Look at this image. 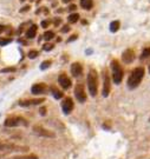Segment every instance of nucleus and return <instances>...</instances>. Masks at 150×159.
Masks as SVG:
<instances>
[{
    "instance_id": "nucleus-1",
    "label": "nucleus",
    "mask_w": 150,
    "mask_h": 159,
    "mask_svg": "<svg viewBox=\"0 0 150 159\" xmlns=\"http://www.w3.org/2000/svg\"><path fill=\"white\" fill-rule=\"evenodd\" d=\"M143 76H144V68H143V67H136V68L131 72L129 79H128V87H129L130 90L136 89L137 86L139 85L141 80L143 79Z\"/></svg>"
},
{
    "instance_id": "nucleus-2",
    "label": "nucleus",
    "mask_w": 150,
    "mask_h": 159,
    "mask_svg": "<svg viewBox=\"0 0 150 159\" xmlns=\"http://www.w3.org/2000/svg\"><path fill=\"white\" fill-rule=\"evenodd\" d=\"M88 87L92 97H95L98 91V76L95 70H90L88 74Z\"/></svg>"
},
{
    "instance_id": "nucleus-3",
    "label": "nucleus",
    "mask_w": 150,
    "mask_h": 159,
    "mask_svg": "<svg viewBox=\"0 0 150 159\" xmlns=\"http://www.w3.org/2000/svg\"><path fill=\"white\" fill-rule=\"evenodd\" d=\"M111 67H112V80L115 84H120L123 79V70L121 65L118 64L117 60H113L111 63Z\"/></svg>"
},
{
    "instance_id": "nucleus-4",
    "label": "nucleus",
    "mask_w": 150,
    "mask_h": 159,
    "mask_svg": "<svg viewBox=\"0 0 150 159\" xmlns=\"http://www.w3.org/2000/svg\"><path fill=\"white\" fill-rule=\"evenodd\" d=\"M0 151H2V152H12V151L24 152V151H28V147L14 145L12 143H7V142H0Z\"/></svg>"
},
{
    "instance_id": "nucleus-5",
    "label": "nucleus",
    "mask_w": 150,
    "mask_h": 159,
    "mask_svg": "<svg viewBox=\"0 0 150 159\" xmlns=\"http://www.w3.org/2000/svg\"><path fill=\"white\" fill-rule=\"evenodd\" d=\"M27 126V120H25L21 117H11L5 120V126L6 127H15V126Z\"/></svg>"
},
{
    "instance_id": "nucleus-6",
    "label": "nucleus",
    "mask_w": 150,
    "mask_h": 159,
    "mask_svg": "<svg viewBox=\"0 0 150 159\" xmlns=\"http://www.w3.org/2000/svg\"><path fill=\"white\" fill-rule=\"evenodd\" d=\"M75 95L79 103H85L86 101V93L84 91V86L82 84H77L75 87Z\"/></svg>"
},
{
    "instance_id": "nucleus-7",
    "label": "nucleus",
    "mask_w": 150,
    "mask_h": 159,
    "mask_svg": "<svg viewBox=\"0 0 150 159\" xmlns=\"http://www.w3.org/2000/svg\"><path fill=\"white\" fill-rule=\"evenodd\" d=\"M33 131H34V133H37L38 136H40V137H46V138H55L56 137L55 132L49 131V130H46V129H44L41 126H34Z\"/></svg>"
},
{
    "instance_id": "nucleus-8",
    "label": "nucleus",
    "mask_w": 150,
    "mask_h": 159,
    "mask_svg": "<svg viewBox=\"0 0 150 159\" xmlns=\"http://www.w3.org/2000/svg\"><path fill=\"white\" fill-rule=\"evenodd\" d=\"M134 59H135V53L132 50H130V48H128V50H125L122 54V60L125 63V64H130V63H132L134 61Z\"/></svg>"
},
{
    "instance_id": "nucleus-9",
    "label": "nucleus",
    "mask_w": 150,
    "mask_h": 159,
    "mask_svg": "<svg viewBox=\"0 0 150 159\" xmlns=\"http://www.w3.org/2000/svg\"><path fill=\"white\" fill-rule=\"evenodd\" d=\"M58 83L60 84V86L64 90H68V89H70V86H71V80H70V78H69L65 73H63V74H60L58 77Z\"/></svg>"
},
{
    "instance_id": "nucleus-10",
    "label": "nucleus",
    "mask_w": 150,
    "mask_h": 159,
    "mask_svg": "<svg viewBox=\"0 0 150 159\" xmlns=\"http://www.w3.org/2000/svg\"><path fill=\"white\" fill-rule=\"evenodd\" d=\"M62 108H63V112L65 114H69L72 111V108H73V101H72V99L71 98H65L64 101L62 103Z\"/></svg>"
},
{
    "instance_id": "nucleus-11",
    "label": "nucleus",
    "mask_w": 150,
    "mask_h": 159,
    "mask_svg": "<svg viewBox=\"0 0 150 159\" xmlns=\"http://www.w3.org/2000/svg\"><path fill=\"white\" fill-rule=\"evenodd\" d=\"M45 90H46V85L45 84H34L32 87H31V91L33 94H43V93L45 92Z\"/></svg>"
},
{
    "instance_id": "nucleus-12",
    "label": "nucleus",
    "mask_w": 150,
    "mask_h": 159,
    "mask_svg": "<svg viewBox=\"0 0 150 159\" xmlns=\"http://www.w3.org/2000/svg\"><path fill=\"white\" fill-rule=\"evenodd\" d=\"M83 72V67L79 63H73L71 65V73L73 77H79Z\"/></svg>"
},
{
    "instance_id": "nucleus-13",
    "label": "nucleus",
    "mask_w": 150,
    "mask_h": 159,
    "mask_svg": "<svg viewBox=\"0 0 150 159\" xmlns=\"http://www.w3.org/2000/svg\"><path fill=\"white\" fill-rule=\"evenodd\" d=\"M110 85H111V80L108 74L104 76V86H103V95L108 97L110 93Z\"/></svg>"
},
{
    "instance_id": "nucleus-14",
    "label": "nucleus",
    "mask_w": 150,
    "mask_h": 159,
    "mask_svg": "<svg viewBox=\"0 0 150 159\" xmlns=\"http://www.w3.org/2000/svg\"><path fill=\"white\" fill-rule=\"evenodd\" d=\"M37 31H38V26H37V25H32V26L26 31V37L30 38V39L34 38L36 34H37Z\"/></svg>"
},
{
    "instance_id": "nucleus-15",
    "label": "nucleus",
    "mask_w": 150,
    "mask_h": 159,
    "mask_svg": "<svg viewBox=\"0 0 150 159\" xmlns=\"http://www.w3.org/2000/svg\"><path fill=\"white\" fill-rule=\"evenodd\" d=\"M92 5H94L92 0H81V6L85 10H90L92 7Z\"/></svg>"
},
{
    "instance_id": "nucleus-16",
    "label": "nucleus",
    "mask_w": 150,
    "mask_h": 159,
    "mask_svg": "<svg viewBox=\"0 0 150 159\" xmlns=\"http://www.w3.org/2000/svg\"><path fill=\"white\" fill-rule=\"evenodd\" d=\"M120 26H121V25H120V21H118V20H115V21H112V23L110 24V31L115 33V32H117V31L120 30Z\"/></svg>"
},
{
    "instance_id": "nucleus-17",
    "label": "nucleus",
    "mask_w": 150,
    "mask_h": 159,
    "mask_svg": "<svg viewBox=\"0 0 150 159\" xmlns=\"http://www.w3.org/2000/svg\"><path fill=\"white\" fill-rule=\"evenodd\" d=\"M69 23H71V24H75V23H77L78 20H79V14L78 13H72L69 15L68 18Z\"/></svg>"
},
{
    "instance_id": "nucleus-18",
    "label": "nucleus",
    "mask_w": 150,
    "mask_h": 159,
    "mask_svg": "<svg viewBox=\"0 0 150 159\" xmlns=\"http://www.w3.org/2000/svg\"><path fill=\"white\" fill-rule=\"evenodd\" d=\"M43 38L46 40V41H50V40H52L55 38V32H52V31H46V32L44 33Z\"/></svg>"
},
{
    "instance_id": "nucleus-19",
    "label": "nucleus",
    "mask_w": 150,
    "mask_h": 159,
    "mask_svg": "<svg viewBox=\"0 0 150 159\" xmlns=\"http://www.w3.org/2000/svg\"><path fill=\"white\" fill-rule=\"evenodd\" d=\"M51 91H52V95L55 97V99H62V98H63V93L60 92V91H58L57 89L52 87Z\"/></svg>"
},
{
    "instance_id": "nucleus-20",
    "label": "nucleus",
    "mask_w": 150,
    "mask_h": 159,
    "mask_svg": "<svg viewBox=\"0 0 150 159\" xmlns=\"http://www.w3.org/2000/svg\"><path fill=\"white\" fill-rule=\"evenodd\" d=\"M147 58H150V47L144 48L143 52H142V54H141V59H142V60H144V59H147Z\"/></svg>"
},
{
    "instance_id": "nucleus-21",
    "label": "nucleus",
    "mask_w": 150,
    "mask_h": 159,
    "mask_svg": "<svg viewBox=\"0 0 150 159\" xmlns=\"http://www.w3.org/2000/svg\"><path fill=\"white\" fill-rule=\"evenodd\" d=\"M8 159H38L36 154H30V156H18V157H13V158Z\"/></svg>"
},
{
    "instance_id": "nucleus-22",
    "label": "nucleus",
    "mask_w": 150,
    "mask_h": 159,
    "mask_svg": "<svg viewBox=\"0 0 150 159\" xmlns=\"http://www.w3.org/2000/svg\"><path fill=\"white\" fill-rule=\"evenodd\" d=\"M15 71H17V68L14 66H11V67H5V68H2L0 72H1V73H13Z\"/></svg>"
},
{
    "instance_id": "nucleus-23",
    "label": "nucleus",
    "mask_w": 150,
    "mask_h": 159,
    "mask_svg": "<svg viewBox=\"0 0 150 159\" xmlns=\"http://www.w3.org/2000/svg\"><path fill=\"white\" fill-rule=\"evenodd\" d=\"M10 42H12L11 38H0V46H6Z\"/></svg>"
},
{
    "instance_id": "nucleus-24",
    "label": "nucleus",
    "mask_w": 150,
    "mask_h": 159,
    "mask_svg": "<svg viewBox=\"0 0 150 159\" xmlns=\"http://www.w3.org/2000/svg\"><path fill=\"white\" fill-rule=\"evenodd\" d=\"M38 51H36V50H32V51H30L27 54V57L30 58V59H34V58H37L38 57Z\"/></svg>"
},
{
    "instance_id": "nucleus-25",
    "label": "nucleus",
    "mask_w": 150,
    "mask_h": 159,
    "mask_svg": "<svg viewBox=\"0 0 150 159\" xmlns=\"http://www.w3.org/2000/svg\"><path fill=\"white\" fill-rule=\"evenodd\" d=\"M51 65V61L50 60H45V61H43L40 65V70H46V68H49Z\"/></svg>"
},
{
    "instance_id": "nucleus-26",
    "label": "nucleus",
    "mask_w": 150,
    "mask_h": 159,
    "mask_svg": "<svg viewBox=\"0 0 150 159\" xmlns=\"http://www.w3.org/2000/svg\"><path fill=\"white\" fill-rule=\"evenodd\" d=\"M30 101H31V105H39V104L45 101V99L40 98V99H33V100H30Z\"/></svg>"
},
{
    "instance_id": "nucleus-27",
    "label": "nucleus",
    "mask_w": 150,
    "mask_h": 159,
    "mask_svg": "<svg viewBox=\"0 0 150 159\" xmlns=\"http://www.w3.org/2000/svg\"><path fill=\"white\" fill-rule=\"evenodd\" d=\"M53 47H55L53 44H45V45L43 46V50H44V51H51V50H53Z\"/></svg>"
},
{
    "instance_id": "nucleus-28",
    "label": "nucleus",
    "mask_w": 150,
    "mask_h": 159,
    "mask_svg": "<svg viewBox=\"0 0 150 159\" xmlns=\"http://www.w3.org/2000/svg\"><path fill=\"white\" fill-rule=\"evenodd\" d=\"M19 105L20 106H30L31 105V101H30V100H20V101H19Z\"/></svg>"
},
{
    "instance_id": "nucleus-29",
    "label": "nucleus",
    "mask_w": 150,
    "mask_h": 159,
    "mask_svg": "<svg viewBox=\"0 0 150 159\" xmlns=\"http://www.w3.org/2000/svg\"><path fill=\"white\" fill-rule=\"evenodd\" d=\"M76 10H77V6H76L75 4L69 6V11H70V12H73V11H76Z\"/></svg>"
},
{
    "instance_id": "nucleus-30",
    "label": "nucleus",
    "mask_w": 150,
    "mask_h": 159,
    "mask_svg": "<svg viewBox=\"0 0 150 159\" xmlns=\"http://www.w3.org/2000/svg\"><path fill=\"white\" fill-rule=\"evenodd\" d=\"M49 25H50V21H49V20H43V21H41V26L44 27V28L47 27Z\"/></svg>"
},
{
    "instance_id": "nucleus-31",
    "label": "nucleus",
    "mask_w": 150,
    "mask_h": 159,
    "mask_svg": "<svg viewBox=\"0 0 150 159\" xmlns=\"http://www.w3.org/2000/svg\"><path fill=\"white\" fill-rule=\"evenodd\" d=\"M39 113H40L41 116H45V114H46V107H40Z\"/></svg>"
},
{
    "instance_id": "nucleus-32",
    "label": "nucleus",
    "mask_w": 150,
    "mask_h": 159,
    "mask_svg": "<svg viewBox=\"0 0 150 159\" xmlns=\"http://www.w3.org/2000/svg\"><path fill=\"white\" fill-rule=\"evenodd\" d=\"M28 10H30V6H28V5H26V6H24V7L20 10V12H21V13H24V12H27Z\"/></svg>"
},
{
    "instance_id": "nucleus-33",
    "label": "nucleus",
    "mask_w": 150,
    "mask_h": 159,
    "mask_svg": "<svg viewBox=\"0 0 150 159\" xmlns=\"http://www.w3.org/2000/svg\"><path fill=\"white\" fill-rule=\"evenodd\" d=\"M69 31H70V27H69L68 25H65V26L62 28V32H63V33H66V32H69Z\"/></svg>"
},
{
    "instance_id": "nucleus-34",
    "label": "nucleus",
    "mask_w": 150,
    "mask_h": 159,
    "mask_svg": "<svg viewBox=\"0 0 150 159\" xmlns=\"http://www.w3.org/2000/svg\"><path fill=\"white\" fill-rule=\"evenodd\" d=\"M62 24V20L60 19H56V20H53V25L55 26H58V25H60Z\"/></svg>"
},
{
    "instance_id": "nucleus-35",
    "label": "nucleus",
    "mask_w": 150,
    "mask_h": 159,
    "mask_svg": "<svg viewBox=\"0 0 150 159\" xmlns=\"http://www.w3.org/2000/svg\"><path fill=\"white\" fill-rule=\"evenodd\" d=\"M77 39V36L75 34V36H71V38H69L68 39V42H71V41H73V40Z\"/></svg>"
},
{
    "instance_id": "nucleus-36",
    "label": "nucleus",
    "mask_w": 150,
    "mask_h": 159,
    "mask_svg": "<svg viewBox=\"0 0 150 159\" xmlns=\"http://www.w3.org/2000/svg\"><path fill=\"white\" fill-rule=\"evenodd\" d=\"M5 30H6V27L4 26V25H0V33H1V32H4Z\"/></svg>"
},
{
    "instance_id": "nucleus-37",
    "label": "nucleus",
    "mask_w": 150,
    "mask_h": 159,
    "mask_svg": "<svg viewBox=\"0 0 150 159\" xmlns=\"http://www.w3.org/2000/svg\"><path fill=\"white\" fill-rule=\"evenodd\" d=\"M70 0H63V2H69Z\"/></svg>"
},
{
    "instance_id": "nucleus-38",
    "label": "nucleus",
    "mask_w": 150,
    "mask_h": 159,
    "mask_svg": "<svg viewBox=\"0 0 150 159\" xmlns=\"http://www.w3.org/2000/svg\"><path fill=\"white\" fill-rule=\"evenodd\" d=\"M2 157H4V156H2V154H0V159L2 158Z\"/></svg>"
},
{
    "instance_id": "nucleus-39",
    "label": "nucleus",
    "mask_w": 150,
    "mask_h": 159,
    "mask_svg": "<svg viewBox=\"0 0 150 159\" xmlns=\"http://www.w3.org/2000/svg\"><path fill=\"white\" fill-rule=\"evenodd\" d=\"M40 1H41V0H37V2H40Z\"/></svg>"
},
{
    "instance_id": "nucleus-40",
    "label": "nucleus",
    "mask_w": 150,
    "mask_h": 159,
    "mask_svg": "<svg viewBox=\"0 0 150 159\" xmlns=\"http://www.w3.org/2000/svg\"><path fill=\"white\" fill-rule=\"evenodd\" d=\"M149 73H150V66H149Z\"/></svg>"
},
{
    "instance_id": "nucleus-41",
    "label": "nucleus",
    "mask_w": 150,
    "mask_h": 159,
    "mask_svg": "<svg viewBox=\"0 0 150 159\" xmlns=\"http://www.w3.org/2000/svg\"><path fill=\"white\" fill-rule=\"evenodd\" d=\"M20 1H25V0H20Z\"/></svg>"
},
{
    "instance_id": "nucleus-42",
    "label": "nucleus",
    "mask_w": 150,
    "mask_h": 159,
    "mask_svg": "<svg viewBox=\"0 0 150 159\" xmlns=\"http://www.w3.org/2000/svg\"><path fill=\"white\" fill-rule=\"evenodd\" d=\"M149 121H150V118H149Z\"/></svg>"
},
{
    "instance_id": "nucleus-43",
    "label": "nucleus",
    "mask_w": 150,
    "mask_h": 159,
    "mask_svg": "<svg viewBox=\"0 0 150 159\" xmlns=\"http://www.w3.org/2000/svg\"><path fill=\"white\" fill-rule=\"evenodd\" d=\"M31 1H33V0H31Z\"/></svg>"
}]
</instances>
